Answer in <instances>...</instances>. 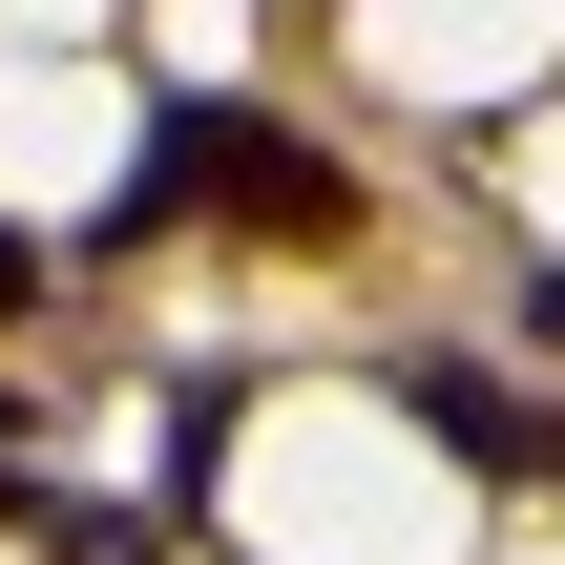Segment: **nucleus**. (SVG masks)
Listing matches in <instances>:
<instances>
[{
	"label": "nucleus",
	"mask_w": 565,
	"mask_h": 565,
	"mask_svg": "<svg viewBox=\"0 0 565 565\" xmlns=\"http://www.w3.org/2000/svg\"><path fill=\"white\" fill-rule=\"evenodd\" d=\"M168 210H252V231H294V252H335V231H356V168H335L315 126H273V105H168V126H147V189H126L105 231H168Z\"/></svg>",
	"instance_id": "nucleus-1"
},
{
	"label": "nucleus",
	"mask_w": 565,
	"mask_h": 565,
	"mask_svg": "<svg viewBox=\"0 0 565 565\" xmlns=\"http://www.w3.org/2000/svg\"><path fill=\"white\" fill-rule=\"evenodd\" d=\"M377 377H398V419H419V440H461L482 482H565V419L524 398V377H482V356H377Z\"/></svg>",
	"instance_id": "nucleus-2"
},
{
	"label": "nucleus",
	"mask_w": 565,
	"mask_h": 565,
	"mask_svg": "<svg viewBox=\"0 0 565 565\" xmlns=\"http://www.w3.org/2000/svg\"><path fill=\"white\" fill-rule=\"evenodd\" d=\"M42 545H63V565H147V524H105V503H42Z\"/></svg>",
	"instance_id": "nucleus-3"
},
{
	"label": "nucleus",
	"mask_w": 565,
	"mask_h": 565,
	"mask_svg": "<svg viewBox=\"0 0 565 565\" xmlns=\"http://www.w3.org/2000/svg\"><path fill=\"white\" fill-rule=\"evenodd\" d=\"M0 315H42V231H0Z\"/></svg>",
	"instance_id": "nucleus-4"
},
{
	"label": "nucleus",
	"mask_w": 565,
	"mask_h": 565,
	"mask_svg": "<svg viewBox=\"0 0 565 565\" xmlns=\"http://www.w3.org/2000/svg\"><path fill=\"white\" fill-rule=\"evenodd\" d=\"M524 335H545V356H565V252H545V273H524Z\"/></svg>",
	"instance_id": "nucleus-5"
}]
</instances>
